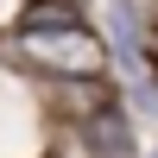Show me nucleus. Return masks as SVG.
<instances>
[{
  "instance_id": "3",
  "label": "nucleus",
  "mask_w": 158,
  "mask_h": 158,
  "mask_svg": "<svg viewBox=\"0 0 158 158\" xmlns=\"http://www.w3.org/2000/svg\"><path fill=\"white\" fill-rule=\"evenodd\" d=\"M51 25H82V19H76V6H70V0H32L25 32H51Z\"/></svg>"
},
{
  "instance_id": "2",
  "label": "nucleus",
  "mask_w": 158,
  "mask_h": 158,
  "mask_svg": "<svg viewBox=\"0 0 158 158\" xmlns=\"http://www.w3.org/2000/svg\"><path fill=\"white\" fill-rule=\"evenodd\" d=\"M82 146H89V158H139V152H133V127H127L120 108L82 114Z\"/></svg>"
},
{
  "instance_id": "4",
  "label": "nucleus",
  "mask_w": 158,
  "mask_h": 158,
  "mask_svg": "<svg viewBox=\"0 0 158 158\" xmlns=\"http://www.w3.org/2000/svg\"><path fill=\"white\" fill-rule=\"evenodd\" d=\"M152 158H158V146H152Z\"/></svg>"
},
{
  "instance_id": "1",
  "label": "nucleus",
  "mask_w": 158,
  "mask_h": 158,
  "mask_svg": "<svg viewBox=\"0 0 158 158\" xmlns=\"http://www.w3.org/2000/svg\"><path fill=\"white\" fill-rule=\"evenodd\" d=\"M19 51L32 63H44V70L57 76H95L101 63H108V51L95 44V38L82 32V25H51V32H19Z\"/></svg>"
}]
</instances>
